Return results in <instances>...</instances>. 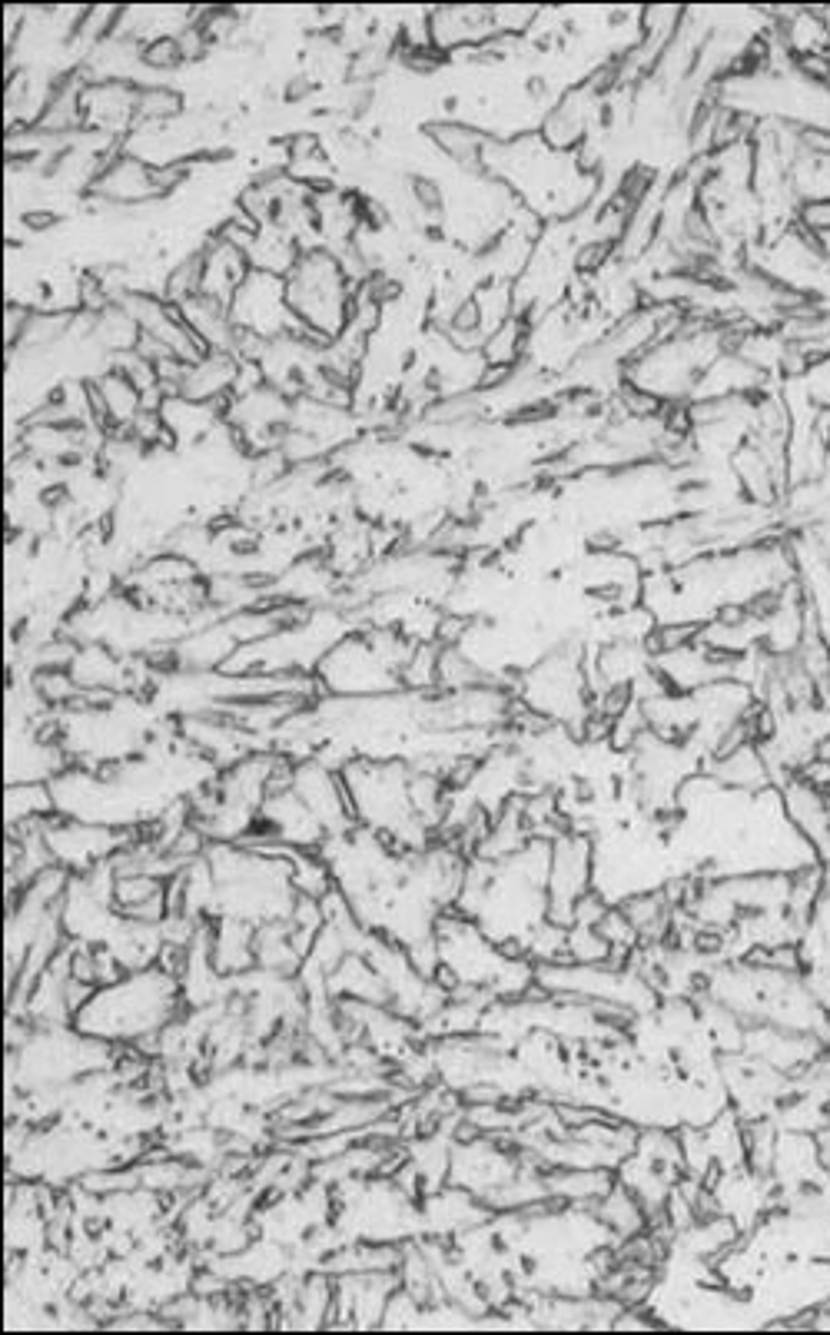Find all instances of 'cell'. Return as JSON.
<instances>
[{
	"instance_id": "1",
	"label": "cell",
	"mask_w": 830,
	"mask_h": 1335,
	"mask_svg": "<svg viewBox=\"0 0 830 1335\" xmlns=\"http://www.w3.org/2000/svg\"><path fill=\"white\" fill-rule=\"evenodd\" d=\"M173 980L157 970H143V974L113 983L110 990H100L83 1003L80 1027L93 1033H150L170 1017L173 1010Z\"/></svg>"
},
{
	"instance_id": "2",
	"label": "cell",
	"mask_w": 830,
	"mask_h": 1335,
	"mask_svg": "<svg viewBox=\"0 0 830 1335\" xmlns=\"http://www.w3.org/2000/svg\"><path fill=\"white\" fill-rule=\"evenodd\" d=\"M821 20H824V30H827V37H830V10H821Z\"/></svg>"
}]
</instances>
